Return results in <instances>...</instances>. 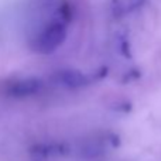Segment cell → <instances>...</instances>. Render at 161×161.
<instances>
[{"label": "cell", "mask_w": 161, "mask_h": 161, "mask_svg": "<svg viewBox=\"0 0 161 161\" xmlns=\"http://www.w3.org/2000/svg\"><path fill=\"white\" fill-rule=\"evenodd\" d=\"M67 21L68 19L62 14L61 8L58 7L57 19L48 21L31 41L33 50L44 55H48L58 50L67 38Z\"/></svg>", "instance_id": "cell-1"}, {"label": "cell", "mask_w": 161, "mask_h": 161, "mask_svg": "<svg viewBox=\"0 0 161 161\" xmlns=\"http://www.w3.org/2000/svg\"><path fill=\"white\" fill-rule=\"evenodd\" d=\"M44 89V82L36 76L14 79L6 86V93L14 99H25L38 95Z\"/></svg>", "instance_id": "cell-2"}, {"label": "cell", "mask_w": 161, "mask_h": 161, "mask_svg": "<svg viewBox=\"0 0 161 161\" xmlns=\"http://www.w3.org/2000/svg\"><path fill=\"white\" fill-rule=\"evenodd\" d=\"M69 153V146L64 142H41L31 146L28 154L34 161H48L64 157Z\"/></svg>", "instance_id": "cell-3"}, {"label": "cell", "mask_w": 161, "mask_h": 161, "mask_svg": "<svg viewBox=\"0 0 161 161\" xmlns=\"http://www.w3.org/2000/svg\"><path fill=\"white\" fill-rule=\"evenodd\" d=\"M53 79L61 88L79 89V88L89 85L92 78L78 69H61L58 72H55V75H53Z\"/></svg>", "instance_id": "cell-4"}]
</instances>
